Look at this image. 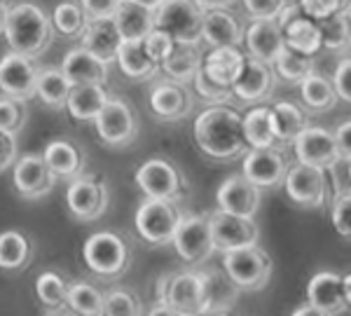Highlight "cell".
<instances>
[{"label":"cell","instance_id":"ee69618b","mask_svg":"<svg viewBox=\"0 0 351 316\" xmlns=\"http://www.w3.org/2000/svg\"><path fill=\"white\" fill-rule=\"evenodd\" d=\"M104 316H143V304L129 289H112L104 295Z\"/></svg>","mask_w":351,"mask_h":316},{"label":"cell","instance_id":"8fae6325","mask_svg":"<svg viewBox=\"0 0 351 316\" xmlns=\"http://www.w3.org/2000/svg\"><path fill=\"white\" fill-rule=\"evenodd\" d=\"M136 185L148 199L176 202L183 195V176L171 162L167 160H148L136 171Z\"/></svg>","mask_w":351,"mask_h":316},{"label":"cell","instance_id":"f546056e","mask_svg":"<svg viewBox=\"0 0 351 316\" xmlns=\"http://www.w3.org/2000/svg\"><path fill=\"white\" fill-rule=\"evenodd\" d=\"M243 56L246 54H241L237 47H216L204 56L202 73L211 82L232 89V82H234L237 73H239L241 64H243Z\"/></svg>","mask_w":351,"mask_h":316},{"label":"cell","instance_id":"30bf717a","mask_svg":"<svg viewBox=\"0 0 351 316\" xmlns=\"http://www.w3.org/2000/svg\"><path fill=\"white\" fill-rule=\"evenodd\" d=\"M171 244L188 265H204L216 253L206 216H183Z\"/></svg>","mask_w":351,"mask_h":316},{"label":"cell","instance_id":"be15d7a7","mask_svg":"<svg viewBox=\"0 0 351 316\" xmlns=\"http://www.w3.org/2000/svg\"><path fill=\"white\" fill-rule=\"evenodd\" d=\"M208 316H234L232 312H223V314H208Z\"/></svg>","mask_w":351,"mask_h":316},{"label":"cell","instance_id":"681fc988","mask_svg":"<svg viewBox=\"0 0 351 316\" xmlns=\"http://www.w3.org/2000/svg\"><path fill=\"white\" fill-rule=\"evenodd\" d=\"M143 49L157 66H162L167 61V56L173 52V40L164 31H160V28H152L148 38L143 40Z\"/></svg>","mask_w":351,"mask_h":316},{"label":"cell","instance_id":"9c48e42d","mask_svg":"<svg viewBox=\"0 0 351 316\" xmlns=\"http://www.w3.org/2000/svg\"><path fill=\"white\" fill-rule=\"evenodd\" d=\"M284 188H286L288 199H291L293 204L300 208H309V211L324 206L328 202V193H330L326 171L298 165V162L288 169Z\"/></svg>","mask_w":351,"mask_h":316},{"label":"cell","instance_id":"2e32d148","mask_svg":"<svg viewBox=\"0 0 351 316\" xmlns=\"http://www.w3.org/2000/svg\"><path fill=\"white\" fill-rule=\"evenodd\" d=\"M276 24L281 26L284 31V40H286V47L293 49L298 54H304V56H314L316 52L324 49L321 45V28L316 21H311L309 16L302 14L300 10V3H286L284 12L279 14Z\"/></svg>","mask_w":351,"mask_h":316},{"label":"cell","instance_id":"f35d334b","mask_svg":"<svg viewBox=\"0 0 351 316\" xmlns=\"http://www.w3.org/2000/svg\"><path fill=\"white\" fill-rule=\"evenodd\" d=\"M68 92H71V84L66 82L64 73L59 69L38 71L36 97H40L49 108H66Z\"/></svg>","mask_w":351,"mask_h":316},{"label":"cell","instance_id":"ac0fdd59","mask_svg":"<svg viewBox=\"0 0 351 316\" xmlns=\"http://www.w3.org/2000/svg\"><path fill=\"white\" fill-rule=\"evenodd\" d=\"M276 87V75L271 66L256 61L251 56H243V64L237 73L234 82H232V94L234 99L243 104H260V101L269 99Z\"/></svg>","mask_w":351,"mask_h":316},{"label":"cell","instance_id":"83f0119b","mask_svg":"<svg viewBox=\"0 0 351 316\" xmlns=\"http://www.w3.org/2000/svg\"><path fill=\"white\" fill-rule=\"evenodd\" d=\"M271 115V129H274V138L276 145L284 150V145H293L300 134L309 127V117L307 112L300 108L293 101H279L269 108Z\"/></svg>","mask_w":351,"mask_h":316},{"label":"cell","instance_id":"4fadbf2b","mask_svg":"<svg viewBox=\"0 0 351 316\" xmlns=\"http://www.w3.org/2000/svg\"><path fill=\"white\" fill-rule=\"evenodd\" d=\"M293 150H295L298 165L319 169V171H332L337 169L339 152L332 138V132L324 127H307L300 136L293 141Z\"/></svg>","mask_w":351,"mask_h":316},{"label":"cell","instance_id":"e575fe53","mask_svg":"<svg viewBox=\"0 0 351 316\" xmlns=\"http://www.w3.org/2000/svg\"><path fill=\"white\" fill-rule=\"evenodd\" d=\"M115 61L120 66V71L132 80H150L160 71V66L145 54L143 42H122Z\"/></svg>","mask_w":351,"mask_h":316},{"label":"cell","instance_id":"1f68e13d","mask_svg":"<svg viewBox=\"0 0 351 316\" xmlns=\"http://www.w3.org/2000/svg\"><path fill=\"white\" fill-rule=\"evenodd\" d=\"M108 92L104 84H87V87H71L66 99V108L71 112L73 120L87 122L96 120L104 106L108 104Z\"/></svg>","mask_w":351,"mask_h":316},{"label":"cell","instance_id":"8d00e7d4","mask_svg":"<svg viewBox=\"0 0 351 316\" xmlns=\"http://www.w3.org/2000/svg\"><path fill=\"white\" fill-rule=\"evenodd\" d=\"M300 97L311 112H328L337 106V94L332 89V82L326 75H319L316 71L300 84Z\"/></svg>","mask_w":351,"mask_h":316},{"label":"cell","instance_id":"6f0895ef","mask_svg":"<svg viewBox=\"0 0 351 316\" xmlns=\"http://www.w3.org/2000/svg\"><path fill=\"white\" fill-rule=\"evenodd\" d=\"M291 316H328V314L319 312V309H314V307H309V304H302V307H298Z\"/></svg>","mask_w":351,"mask_h":316},{"label":"cell","instance_id":"7dc6e473","mask_svg":"<svg viewBox=\"0 0 351 316\" xmlns=\"http://www.w3.org/2000/svg\"><path fill=\"white\" fill-rule=\"evenodd\" d=\"M192 84H195V94L199 99H204L206 104H216V106H223L225 101L234 99V94H232V89L228 87H220V84L211 82L206 75L199 71L195 75V80H192Z\"/></svg>","mask_w":351,"mask_h":316},{"label":"cell","instance_id":"52a82bcc","mask_svg":"<svg viewBox=\"0 0 351 316\" xmlns=\"http://www.w3.org/2000/svg\"><path fill=\"white\" fill-rule=\"evenodd\" d=\"M204 12L197 3H162L155 12V28L167 33L173 45L202 42Z\"/></svg>","mask_w":351,"mask_h":316},{"label":"cell","instance_id":"d590c367","mask_svg":"<svg viewBox=\"0 0 351 316\" xmlns=\"http://www.w3.org/2000/svg\"><path fill=\"white\" fill-rule=\"evenodd\" d=\"M33 246L31 239L19 232V230H5L0 232V267L14 272V269H24L31 263Z\"/></svg>","mask_w":351,"mask_h":316},{"label":"cell","instance_id":"3957f363","mask_svg":"<svg viewBox=\"0 0 351 316\" xmlns=\"http://www.w3.org/2000/svg\"><path fill=\"white\" fill-rule=\"evenodd\" d=\"M82 258L94 274L104 279H115L127 272L132 263V251L127 241L115 232H96L84 241Z\"/></svg>","mask_w":351,"mask_h":316},{"label":"cell","instance_id":"277c9868","mask_svg":"<svg viewBox=\"0 0 351 316\" xmlns=\"http://www.w3.org/2000/svg\"><path fill=\"white\" fill-rule=\"evenodd\" d=\"M223 269L239 291H260L271 276V258L263 248H239L223 253Z\"/></svg>","mask_w":351,"mask_h":316},{"label":"cell","instance_id":"4dcf8cb0","mask_svg":"<svg viewBox=\"0 0 351 316\" xmlns=\"http://www.w3.org/2000/svg\"><path fill=\"white\" fill-rule=\"evenodd\" d=\"M43 160L56 178L75 180L82 176V169H84L82 150L75 148L73 143H68V141H52V143H47V148L43 152Z\"/></svg>","mask_w":351,"mask_h":316},{"label":"cell","instance_id":"603a6c76","mask_svg":"<svg viewBox=\"0 0 351 316\" xmlns=\"http://www.w3.org/2000/svg\"><path fill=\"white\" fill-rule=\"evenodd\" d=\"M162 3H122L117 10L115 24L122 42H143L155 28V12Z\"/></svg>","mask_w":351,"mask_h":316},{"label":"cell","instance_id":"c3c4849f","mask_svg":"<svg viewBox=\"0 0 351 316\" xmlns=\"http://www.w3.org/2000/svg\"><path fill=\"white\" fill-rule=\"evenodd\" d=\"M344 8H347V3H339V0H304V3H300L302 14L309 16V19L316 21V24H321V21L344 12Z\"/></svg>","mask_w":351,"mask_h":316},{"label":"cell","instance_id":"7bdbcfd3","mask_svg":"<svg viewBox=\"0 0 351 316\" xmlns=\"http://www.w3.org/2000/svg\"><path fill=\"white\" fill-rule=\"evenodd\" d=\"M36 295L45 307L59 309L66 307V295H68V284L66 279L54 269H47L36 279Z\"/></svg>","mask_w":351,"mask_h":316},{"label":"cell","instance_id":"836d02e7","mask_svg":"<svg viewBox=\"0 0 351 316\" xmlns=\"http://www.w3.org/2000/svg\"><path fill=\"white\" fill-rule=\"evenodd\" d=\"M243 138H246L248 150H269L279 148L274 138V129H271V115L267 106H256L241 115Z\"/></svg>","mask_w":351,"mask_h":316},{"label":"cell","instance_id":"94428289","mask_svg":"<svg viewBox=\"0 0 351 316\" xmlns=\"http://www.w3.org/2000/svg\"><path fill=\"white\" fill-rule=\"evenodd\" d=\"M344 16H347V26L351 31V3H347V10H344Z\"/></svg>","mask_w":351,"mask_h":316},{"label":"cell","instance_id":"8992f818","mask_svg":"<svg viewBox=\"0 0 351 316\" xmlns=\"http://www.w3.org/2000/svg\"><path fill=\"white\" fill-rule=\"evenodd\" d=\"M183 213L176 206V202L145 199L136 208V230L152 246H167L173 241Z\"/></svg>","mask_w":351,"mask_h":316},{"label":"cell","instance_id":"484cf974","mask_svg":"<svg viewBox=\"0 0 351 316\" xmlns=\"http://www.w3.org/2000/svg\"><path fill=\"white\" fill-rule=\"evenodd\" d=\"M202 40H206L213 49L216 47H237L243 45V26L234 14L225 8L204 12Z\"/></svg>","mask_w":351,"mask_h":316},{"label":"cell","instance_id":"5b68a950","mask_svg":"<svg viewBox=\"0 0 351 316\" xmlns=\"http://www.w3.org/2000/svg\"><path fill=\"white\" fill-rule=\"evenodd\" d=\"M160 297L157 302H164L169 309H173L180 316H204L206 302H204V289L199 272H178L167 274L160 281Z\"/></svg>","mask_w":351,"mask_h":316},{"label":"cell","instance_id":"e7e4bbea","mask_svg":"<svg viewBox=\"0 0 351 316\" xmlns=\"http://www.w3.org/2000/svg\"><path fill=\"white\" fill-rule=\"evenodd\" d=\"M47 316H64V314H47Z\"/></svg>","mask_w":351,"mask_h":316},{"label":"cell","instance_id":"7c38bea8","mask_svg":"<svg viewBox=\"0 0 351 316\" xmlns=\"http://www.w3.org/2000/svg\"><path fill=\"white\" fill-rule=\"evenodd\" d=\"M208 228H211L213 246L216 251H239V248L258 246L260 228L256 220L251 218H237L223 211L208 213Z\"/></svg>","mask_w":351,"mask_h":316},{"label":"cell","instance_id":"ffe728a7","mask_svg":"<svg viewBox=\"0 0 351 316\" xmlns=\"http://www.w3.org/2000/svg\"><path fill=\"white\" fill-rule=\"evenodd\" d=\"M260 199H263L260 190L248 183L243 176H230L228 180H223V185L216 193L218 211L230 213V216L237 218H256Z\"/></svg>","mask_w":351,"mask_h":316},{"label":"cell","instance_id":"cb8c5ba5","mask_svg":"<svg viewBox=\"0 0 351 316\" xmlns=\"http://www.w3.org/2000/svg\"><path fill=\"white\" fill-rule=\"evenodd\" d=\"M307 304L328 316L347 312V302H344L342 293V276L330 272V269L316 272L307 284Z\"/></svg>","mask_w":351,"mask_h":316},{"label":"cell","instance_id":"d6986e66","mask_svg":"<svg viewBox=\"0 0 351 316\" xmlns=\"http://www.w3.org/2000/svg\"><path fill=\"white\" fill-rule=\"evenodd\" d=\"M12 180H14L16 193L21 197H26V199H38V197L52 193L56 176L49 171V167L45 165L43 155L28 152V155L16 160Z\"/></svg>","mask_w":351,"mask_h":316},{"label":"cell","instance_id":"f1b7e54d","mask_svg":"<svg viewBox=\"0 0 351 316\" xmlns=\"http://www.w3.org/2000/svg\"><path fill=\"white\" fill-rule=\"evenodd\" d=\"M80 47L87 49L89 54H94L99 61H104L106 66H110L117 56V49H120V33H117L112 19L106 21H89L87 31L82 33L80 38Z\"/></svg>","mask_w":351,"mask_h":316},{"label":"cell","instance_id":"7a4b0ae2","mask_svg":"<svg viewBox=\"0 0 351 316\" xmlns=\"http://www.w3.org/2000/svg\"><path fill=\"white\" fill-rule=\"evenodd\" d=\"M5 38L14 54L36 59L52 42V24L43 8L33 3H19L10 8Z\"/></svg>","mask_w":351,"mask_h":316},{"label":"cell","instance_id":"6da1fadb","mask_svg":"<svg viewBox=\"0 0 351 316\" xmlns=\"http://www.w3.org/2000/svg\"><path fill=\"white\" fill-rule=\"evenodd\" d=\"M195 141L199 150L211 160L230 162L246 155L241 115L230 106H211L195 120Z\"/></svg>","mask_w":351,"mask_h":316},{"label":"cell","instance_id":"44dd1931","mask_svg":"<svg viewBox=\"0 0 351 316\" xmlns=\"http://www.w3.org/2000/svg\"><path fill=\"white\" fill-rule=\"evenodd\" d=\"M195 106V97L188 84H178L173 80H162L150 92V108L162 122H178L188 117Z\"/></svg>","mask_w":351,"mask_h":316},{"label":"cell","instance_id":"7402d4cb","mask_svg":"<svg viewBox=\"0 0 351 316\" xmlns=\"http://www.w3.org/2000/svg\"><path fill=\"white\" fill-rule=\"evenodd\" d=\"M243 45H246L251 59L263 61L271 66L286 49L284 31L276 21H251V26L243 31Z\"/></svg>","mask_w":351,"mask_h":316},{"label":"cell","instance_id":"60d3db41","mask_svg":"<svg viewBox=\"0 0 351 316\" xmlns=\"http://www.w3.org/2000/svg\"><path fill=\"white\" fill-rule=\"evenodd\" d=\"M52 24L61 36L66 38H82V33L87 31L89 19L84 14L80 3H61L54 8Z\"/></svg>","mask_w":351,"mask_h":316},{"label":"cell","instance_id":"816d5d0a","mask_svg":"<svg viewBox=\"0 0 351 316\" xmlns=\"http://www.w3.org/2000/svg\"><path fill=\"white\" fill-rule=\"evenodd\" d=\"M332 89L337 94V101H344L351 106V56H342L332 73Z\"/></svg>","mask_w":351,"mask_h":316},{"label":"cell","instance_id":"d4e9b609","mask_svg":"<svg viewBox=\"0 0 351 316\" xmlns=\"http://www.w3.org/2000/svg\"><path fill=\"white\" fill-rule=\"evenodd\" d=\"M61 73L71 87H87V84H104L108 77V66L99 61L87 49H71L61 61Z\"/></svg>","mask_w":351,"mask_h":316},{"label":"cell","instance_id":"f5cc1de1","mask_svg":"<svg viewBox=\"0 0 351 316\" xmlns=\"http://www.w3.org/2000/svg\"><path fill=\"white\" fill-rule=\"evenodd\" d=\"M80 5L89 21H106V19H115L122 3H117V0H99V3L96 0H84Z\"/></svg>","mask_w":351,"mask_h":316},{"label":"cell","instance_id":"6125c7cd","mask_svg":"<svg viewBox=\"0 0 351 316\" xmlns=\"http://www.w3.org/2000/svg\"><path fill=\"white\" fill-rule=\"evenodd\" d=\"M347 173H349V190H351V162H347Z\"/></svg>","mask_w":351,"mask_h":316},{"label":"cell","instance_id":"9a60e30c","mask_svg":"<svg viewBox=\"0 0 351 316\" xmlns=\"http://www.w3.org/2000/svg\"><path fill=\"white\" fill-rule=\"evenodd\" d=\"M108 202H110L108 185L99 178L80 176L68 185V193H66L68 211H71L73 218L82 220V223H89V220L104 216L106 208H108Z\"/></svg>","mask_w":351,"mask_h":316},{"label":"cell","instance_id":"db71d44e","mask_svg":"<svg viewBox=\"0 0 351 316\" xmlns=\"http://www.w3.org/2000/svg\"><path fill=\"white\" fill-rule=\"evenodd\" d=\"M332 138H335L339 160L351 162V117L337 124L335 132H332Z\"/></svg>","mask_w":351,"mask_h":316},{"label":"cell","instance_id":"ba28073f","mask_svg":"<svg viewBox=\"0 0 351 316\" xmlns=\"http://www.w3.org/2000/svg\"><path fill=\"white\" fill-rule=\"evenodd\" d=\"M96 134L108 148H127L129 143L138 134V124H136L134 110L127 101L122 99H108L104 110L96 115L94 120Z\"/></svg>","mask_w":351,"mask_h":316},{"label":"cell","instance_id":"f907efd6","mask_svg":"<svg viewBox=\"0 0 351 316\" xmlns=\"http://www.w3.org/2000/svg\"><path fill=\"white\" fill-rule=\"evenodd\" d=\"M284 8V0H248L243 3V10L253 21H276Z\"/></svg>","mask_w":351,"mask_h":316},{"label":"cell","instance_id":"b9f144b4","mask_svg":"<svg viewBox=\"0 0 351 316\" xmlns=\"http://www.w3.org/2000/svg\"><path fill=\"white\" fill-rule=\"evenodd\" d=\"M319 28H321V45H324L328 52L342 54V52H347V49H351V31L347 26V16H344V12L321 21Z\"/></svg>","mask_w":351,"mask_h":316},{"label":"cell","instance_id":"11a10c76","mask_svg":"<svg viewBox=\"0 0 351 316\" xmlns=\"http://www.w3.org/2000/svg\"><path fill=\"white\" fill-rule=\"evenodd\" d=\"M16 160V138L0 134V171H5L8 167H12Z\"/></svg>","mask_w":351,"mask_h":316},{"label":"cell","instance_id":"9f6ffc18","mask_svg":"<svg viewBox=\"0 0 351 316\" xmlns=\"http://www.w3.org/2000/svg\"><path fill=\"white\" fill-rule=\"evenodd\" d=\"M148 316H180V314H176L173 309H169L164 302H157L155 307H152L150 312H148Z\"/></svg>","mask_w":351,"mask_h":316},{"label":"cell","instance_id":"bcb514c9","mask_svg":"<svg viewBox=\"0 0 351 316\" xmlns=\"http://www.w3.org/2000/svg\"><path fill=\"white\" fill-rule=\"evenodd\" d=\"M332 228L342 239L351 241V190H339L332 202Z\"/></svg>","mask_w":351,"mask_h":316},{"label":"cell","instance_id":"74e56055","mask_svg":"<svg viewBox=\"0 0 351 316\" xmlns=\"http://www.w3.org/2000/svg\"><path fill=\"white\" fill-rule=\"evenodd\" d=\"M66 307L75 316H104V293L89 281L68 284Z\"/></svg>","mask_w":351,"mask_h":316},{"label":"cell","instance_id":"4316f807","mask_svg":"<svg viewBox=\"0 0 351 316\" xmlns=\"http://www.w3.org/2000/svg\"><path fill=\"white\" fill-rule=\"evenodd\" d=\"M202 289L204 302H206V314H223L232 312V304L239 297V289L232 284V279L223 269H202Z\"/></svg>","mask_w":351,"mask_h":316},{"label":"cell","instance_id":"ab89813d","mask_svg":"<svg viewBox=\"0 0 351 316\" xmlns=\"http://www.w3.org/2000/svg\"><path fill=\"white\" fill-rule=\"evenodd\" d=\"M271 71H274L276 77H281L288 84H302L314 73V59L286 47L279 59L271 64Z\"/></svg>","mask_w":351,"mask_h":316},{"label":"cell","instance_id":"5bb4252c","mask_svg":"<svg viewBox=\"0 0 351 316\" xmlns=\"http://www.w3.org/2000/svg\"><path fill=\"white\" fill-rule=\"evenodd\" d=\"M288 169L291 165L281 148L248 150L241 165V176L258 190H274L284 185Z\"/></svg>","mask_w":351,"mask_h":316},{"label":"cell","instance_id":"680465c9","mask_svg":"<svg viewBox=\"0 0 351 316\" xmlns=\"http://www.w3.org/2000/svg\"><path fill=\"white\" fill-rule=\"evenodd\" d=\"M342 293H344V302H347V309L351 307V272L342 276Z\"/></svg>","mask_w":351,"mask_h":316},{"label":"cell","instance_id":"f6af8a7d","mask_svg":"<svg viewBox=\"0 0 351 316\" xmlns=\"http://www.w3.org/2000/svg\"><path fill=\"white\" fill-rule=\"evenodd\" d=\"M26 124V104L0 97V134L16 136Z\"/></svg>","mask_w":351,"mask_h":316},{"label":"cell","instance_id":"e0dca14e","mask_svg":"<svg viewBox=\"0 0 351 316\" xmlns=\"http://www.w3.org/2000/svg\"><path fill=\"white\" fill-rule=\"evenodd\" d=\"M36 82L38 69L33 59H26V56L14 52L0 59V92H3V97L26 104L28 99L36 97Z\"/></svg>","mask_w":351,"mask_h":316},{"label":"cell","instance_id":"d6a6232c","mask_svg":"<svg viewBox=\"0 0 351 316\" xmlns=\"http://www.w3.org/2000/svg\"><path fill=\"white\" fill-rule=\"evenodd\" d=\"M202 61L204 56L199 45H173V52L167 56V61H164L160 69L167 73L169 80L178 84H188L202 71Z\"/></svg>","mask_w":351,"mask_h":316},{"label":"cell","instance_id":"91938a15","mask_svg":"<svg viewBox=\"0 0 351 316\" xmlns=\"http://www.w3.org/2000/svg\"><path fill=\"white\" fill-rule=\"evenodd\" d=\"M10 3H0V33H5V26H8V14H10Z\"/></svg>","mask_w":351,"mask_h":316}]
</instances>
